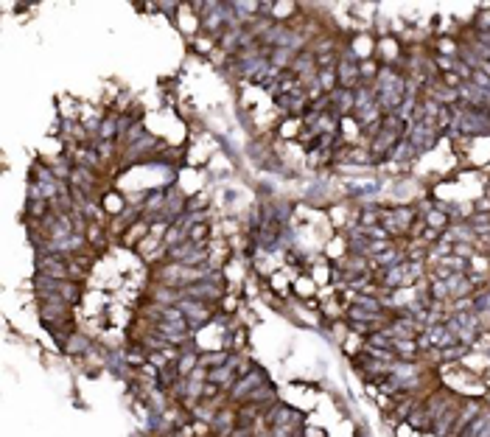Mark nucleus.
Instances as JSON below:
<instances>
[{
  "instance_id": "nucleus-2",
  "label": "nucleus",
  "mask_w": 490,
  "mask_h": 437,
  "mask_svg": "<svg viewBox=\"0 0 490 437\" xmlns=\"http://www.w3.org/2000/svg\"><path fill=\"white\" fill-rule=\"evenodd\" d=\"M115 132H118V121H115V118H107V121L101 123V137H104V140H112Z\"/></svg>"
},
{
  "instance_id": "nucleus-1",
  "label": "nucleus",
  "mask_w": 490,
  "mask_h": 437,
  "mask_svg": "<svg viewBox=\"0 0 490 437\" xmlns=\"http://www.w3.org/2000/svg\"><path fill=\"white\" fill-rule=\"evenodd\" d=\"M339 76H342V81H345L347 87H350V84L358 78V70H356V65H353V59H350V56H347L345 62L339 65Z\"/></svg>"
}]
</instances>
